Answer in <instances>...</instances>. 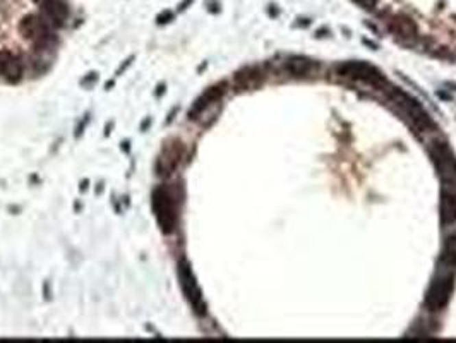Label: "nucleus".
Segmentation results:
<instances>
[{
    "label": "nucleus",
    "instance_id": "423d86ee",
    "mask_svg": "<svg viewBox=\"0 0 456 343\" xmlns=\"http://www.w3.org/2000/svg\"><path fill=\"white\" fill-rule=\"evenodd\" d=\"M389 98L400 106L403 115L407 117L418 130H425L427 127H431V117L427 115V112L422 108L417 99H413L411 96H408L407 93L400 91V89H391Z\"/></svg>",
    "mask_w": 456,
    "mask_h": 343
},
{
    "label": "nucleus",
    "instance_id": "1a4fd4ad",
    "mask_svg": "<svg viewBox=\"0 0 456 343\" xmlns=\"http://www.w3.org/2000/svg\"><path fill=\"white\" fill-rule=\"evenodd\" d=\"M38 5L43 10V16L53 24L55 27L62 26L69 17L67 3L64 0H36Z\"/></svg>",
    "mask_w": 456,
    "mask_h": 343
},
{
    "label": "nucleus",
    "instance_id": "9b49d317",
    "mask_svg": "<svg viewBox=\"0 0 456 343\" xmlns=\"http://www.w3.org/2000/svg\"><path fill=\"white\" fill-rule=\"evenodd\" d=\"M223 93H225V82L211 86V88L206 89V91L202 93L197 99H195L194 105H192V108L189 110V119H192V120L197 119V117L201 115V113L204 112V110L208 108L213 102H216V99L221 98Z\"/></svg>",
    "mask_w": 456,
    "mask_h": 343
},
{
    "label": "nucleus",
    "instance_id": "9d476101",
    "mask_svg": "<svg viewBox=\"0 0 456 343\" xmlns=\"http://www.w3.org/2000/svg\"><path fill=\"white\" fill-rule=\"evenodd\" d=\"M439 209L444 225H453L456 222V185H442Z\"/></svg>",
    "mask_w": 456,
    "mask_h": 343
},
{
    "label": "nucleus",
    "instance_id": "ddd939ff",
    "mask_svg": "<svg viewBox=\"0 0 456 343\" xmlns=\"http://www.w3.org/2000/svg\"><path fill=\"white\" fill-rule=\"evenodd\" d=\"M389 27L393 33L400 34V36L403 38L417 36V27H415V24L405 16H394L393 19L389 21Z\"/></svg>",
    "mask_w": 456,
    "mask_h": 343
},
{
    "label": "nucleus",
    "instance_id": "20e7f679",
    "mask_svg": "<svg viewBox=\"0 0 456 343\" xmlns=\"http://www.w3.org/2000/svg\"><path fill=\"white\" fill-rule=\"evenodd\" d=\"M177 274H178V283H180L182 292H184L185 298L191 304L192 311L197 316H206V302L202 297V292L199 288L197 281H195L194 273L191 270V264L185 259L178 261L177 266Z\"/></svg>",
    "mask_w": 456,
    "mask_h": 343
},
{
    "label": "nucleus",
    "instance_id": "f8f14e48",
    "mask_svg": "<svg viewBox=\"0 0 456 343\" xmlns=\"http://www.w3.org/2000/svg\"><path fill=\"white\" fill-rule=\"evenodd\" d=\"M180 143L178 141H175V144H171V146H165L163 150V154H161L160 158V163L163 165V174H171V170H173L175 167H177L178 163V158H180Z\"/></svg>",
    "mask_w": 456,
    "mask_h": 343
},
{
    "label": "nucleus",
    "instance_id": "7ed1b4c3",
    "mask_svg": "<svg viewBox=\"0 0 456 343\" xmlns=\"http://www.w3.org/2000/svg\"><path fill=\"white\" fill-rule=\"evenodd\" d=\"M19 31L36 48H47L55 41L53 24L45 16H38V14H29V16L23 17Z\"/></svg>",
    "mask_w": 456,
    "mask_h": 343
},
{
    "label": "nucleus",
    "instance_id": "39448f33",
    "mask_svg": "<svg viewBox=\"0 0 456 343\" xmlns=\"http://www.w3.org/2000/svg\"><path fill=\"white\" fill-rule=\"evenodd\" d=\"M431 156L442 185H456V156L451 147L446 143H434L431 146Z\"/></svg>",
    "mask_w": 456,
    "mask_h": 343
},
{
    "label": "nucleus",
    "instance_id": "2eb2a0df",
    "mask_svg": "<svg viewBox=\"0 0 456 343\" xmlns=\"http://www.w3.org/2000/svg\"><path fill=\"white\" fill-rule=\"evenodd\" d=\"M353 2L365 10H374L377 5V0H353Z\"/></svg>",
    "mask_w": 456,
    "mask_h": 343
},
{
    "label": "nucleus",
    "instance_id": "4468645a",
    "mask_svg": "<svg viewBox=\"0 0 456 343\" xmlns=\"http://www.w3.org/2000/svg\"><path fill=\"white\" fill-rule=\"evenodd\" d=\"M314 67H315L314 62H311L309 58H304V57H295V58H290V60L287 62V69L295 75L311 74V72L314 71Z\"/></svg>",
    "mask_w": 456,
    "mask_h": 343
},
{
    "label": "nucleus",
    "instance_id": "0eeeda50",
    "mask_svg": "<svg viewBox=\"0 0 456 343\" xmlns=\"http://www.w3.org/2000/svg\"><path fill=\"white\" fill-rule=\"evenodd\" d=\"M338 72L343 78L357 79V81L369 82V84L374 86L386 84L384 75L381 74L376 67H372L370 64H365V62H345V64L339 65Z\"/></svg>",
    "mask_w": 456,
    "mask_h": 343
},
{
    "label": "nucleus",
    "instance_id": "f03ea898",
    "mask_svg": "<svg viewBox=\"0 0 456 343\" xmlns=\"http://www.w3.org/2000/svg\"><path fill=\"white\" fill-rule=\"evenodd\" d=\"M151 209H153V215L156 218L161 233H165V235L173 233L178 222V208L177 202H175L173 192L163 187V185L154 189L153 194H151Z\"/></svg>",
    "mask_w": 456,
    "mask_h": 343
},
{
    "label": "nucleus",
    "instance_id": "6e6552de",
    "mask_svg": "<svg viewBox=\"0 0 456 343\" xmlns=\"http://www.w3.org/2000/svg\"><path fill=\"white\" fill-rule=\"evenodd\" d=\"M0 79L9 84H17L23 79V64L9 50H0Z\"/></svg>",
    "mask_w": 456,
    "mask_h": 343
},
{
    "label": "nucleus",
    "instance_id": "f257e3e1",
    "mask_svg": "<svg viewBox=\"0 0 456 343\" xmlns=\"http://www.w3.org/2000/svg\"><path fill=\"white\" fill-rule=\"evenodd\" d=\"M455 273H456V235L448 237L442 247L441 259H439L437 271L431 281L427 295H425V305L429 311H441L449 302L455 288Z\"/></svg>",
    "mask_w": 456,
    "mask_h": 343
}]
</instances>
